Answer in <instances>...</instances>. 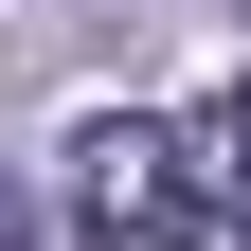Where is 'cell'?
<instances>
[{
  "mask_svg": "<svg viewBox=\"0 0 251 251\" xmlns=\"http://www.w3.org/2000/svg\"><path fill=\"white\" fill-rule=\"evenodd\" d=\"M233 179H215V144L198 126H162V108H90L72 126V233L90 251H233Z\"/></svg>",
  "mask_w": 251,
  "mask_h": 251,
  "instance_id": "cell-1",
  "label": "cell"
},
{
  "mask_svg": "<svg viewBox=\"0 0 251 251\" xmlns=\"http://www.w3.org/2000/svg\"><path fill=\"white\" fill-rule=\"evenodd\" d=\"M198 144H215V179H233V198H251V72L215 90V126H198Z\"/></svg>",
  "mask_w": 251,
  "mask_h": 251,
  "instance_id": "cell-2",
  "label": "cell"
},
{
  "mask_svg": "<svg viewBox=\"0 0 251 251\" xmlns=\"http://www.w3.org/2000/svg\"><path fill=\"white\" fill-rule=\"evenodd\" d=\"M0 251H36V198H18V162H0Z\"/></svg>",
  "mask_w": 251,
  "mask_h": 251,
  "instance_id": "cell-3",
  "label": "cell"
}]
</instances>
